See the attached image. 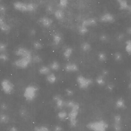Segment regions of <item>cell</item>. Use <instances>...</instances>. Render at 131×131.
<instances>
[{"instance_id": "cell-22", "label": "cell", "mask_w": 131, "mask_h": 131, "mask_svg": "<svg viewBox=\"0 0 131 131\" xmlns=\"http://www.w3.org/2000/svg\"><path fill=\"white\" fill-rule=\"evenodd\" d=\"M46 80L47 82L50 84L55 83L57 81V77L53 73H50L47 75Z\"/></svg>"}, {"instance_id": "cell-20", "label": "cell", "mask_w": 131, "mask_h": 131, "mask_svg": "<svg viewBox=\"0 0 131 131\" xmlns=\"http://www.w3.org/2000/svg\"><path fill=\"white\" fill-rule=\"evenodd\" d=\"M81 49L84 52H89L92 49V46L90 43L87 42H83L81 44Z\"/></svg>"}, {"instance_id": "cell-35", "label": "cell", "mask_w": 131, "mask_h": 131, "mask_svg": "<svg viewBox=\"0 0 131 131\" xmlns=\"http://www.w3.org/2000/svg\"><path fill=\"white\" fill-rule=\"evenodd\" d=\"M114 123L116 124H121L122 122V116L119 114H116L115 115L113 118Z\"/></svg>"}, {"instance_id": "cell-50", "label": "cell", "mask_w": 131, "mask_h": 131, "mask_svg": "<svg viewBox=\"0 0 131 131\" xmlns=\"http://www.w3.org/2000/svg\"><path fill=\"white\" fill-rule=\"evenodd\" d=\"M1 107L3 109V110H6V109L7 108V106L6 104H3L1 105Z\"/></svg>"}, {"instance_id": "cell-46", "label": "cell", "mask_w": 131, "mask_h": 131, "mask_svg": "<svg viewBox=\"0 0 131 131\" xmlns=\"http://www.w3.org/2000/svg\"><path fill=\"white\" fill-rule=\"evenodd\" d=\"M109 73V72L108 70L106 69H104L102 71V75L105 77L107 76L108 75Z\"/></svg>"}, {"instance_id": "cell-27", "label": "cell", "mask_w": 131, "mask_h": 131, "mask_svg": "<svg viewBox=\"0 0 131 131\" xmlns=\"http://www.w3.org/2000/svg\"><path fill=\"white\" fill-rule=\"evenodd\" d=\"M125 50L129 55L131 53V41L130 39L127 40L125 43Z\"/></svg>"}, {"instance_id": "cell-25", "label": "cell", "mask_w": 131, "mask_h": 131, "mask_svg": "<svg viewBox=\"0 0 131 131\" xmlns=\"http://www.w3.org/2000/svg\"><path fill=\"white\" fill-rule=\"evenodd\" d=\"M60 68V64L59 62L54 61L51 63L50 66V69L54 71H58Z\"/></svg>"}, {"instance_id": "cell-16", "label": "cell", "mask_w": 131, "mask_h": 131, "mask_svg": "<svg viewBox=\"0 0 131 131\" xmlns=\"http://www.w3.org/2000/svg\"><path fill=\"white\" fill-rule=\"evenodd\" d=\"M65 106L71 109H73L76 110H79L80 107L79 103L72 100H69L65 102Z\"/></svg>"}, {"instance_id": "cell-28", "label": "cell", "mask_w": 131, "mask_h": 131, "mask_svg": "<svg viewBox=\"0 0 131 131\" xmlns=\"http://www.w3.org/2000/svg\"><path fill=\"white\" fill-rule=\"evenodd\" d=\"M79 33L81 35H85L88 33L89 29L88 27L84 26L83 25H80L78 28Z\"/></svg>"}, {"instance_id": "cell-15", "label": "cell", "mask_w": 131, "mask_h": 131, "mask_svg": "<svg viewBox=\"0 0 131 131\" xmlns=\"http://www.w3.org/2000/svg\"><path fill=\"white\" fill-rule=\"evenodd\" d=\"M97 21L95 18L91 17L87 18L83 20L81 25L88 27H89L93 26L96 25Z\"/></svg>"}, {"instance_id": "cell-11", "label": "cell", "mask_w": 131, "mask_h": 131, "mask_svg": "<svg viewBox=\"0 0 131 131\" xmlns=\"http://www.w3.org/2000/svg\"><path fill=\"white\" fill-rule=\"evenodd\" d=\"M38 90V88L33 85H30L27 86L25 90L24 95H30L31 97V100L35 97L36 95V92Z\"/></svg>"}, {"instance_id": "cell-38", "label": "cell", "mask_w": 131, "mask_h": 131, "mask_svg": "<svg viewBox=\"0 0 131 131\" xmlns=\"http://www.w3.org/2000/svg\"><path fill=\"white\" fill-rule=\"evenodd\" d=\"M7 9L6 7L3 4H0V14L1 16H3L6 13Z\"/></svg>"}, {"instance_id": "cell-24", "label": "cell", "mask_w": 131, "mask_h": 131, "mask_svg": "<svg viewBox=\"0 0 131 131\" xmlns=\"http://www.w3.org/2000/svg\"><path fill=\"white\" fill-rule=\"evenodd\" d=\"M96 82L99 85L102 86L105 84V77L102 75L98 76L96 79Z\"/></svg>"}, {"instance_id": "cell-26", "label": "cell", "mask_w": 131, "mask_h": 131, "mask_svg": "<svg viewBox=\"0 0 131 131\" xmlns=\"http://www.w3.org/2000/svg\"><path fill=\"white\" fill-rule=\"evenodd\" d=\"M97 57H98V60L102 62H104L107 60V55L104 52H100L98 53Z\"/></svg>"}, {"instance_id": "cell-12", "label": "cell", "mask_w": 131, "mask_h": 131, "mask_svg": "<svg viewBox=\"0 0 131 131\" xmlns=\"http://www.w3.org/2000/svg\"><path fill=\"white\" fill-rule=\"evenodd\" d=\"M64 69L68 72H75L79 70V67L76 63H69L66 64Z\"/></svg>"}, {"instance_id": "cell-32", "label": "cell", "mask_w": 131, "mask_h": 131, "mask_svg": "<svg viewBox=\"0 0 131 131\" xmlns=\"http://www.w3.org/2000/svg\"><path fill=\"white\" fill-rule=\"evenodd\" d=\"M114 59L116 62H120L123 59L122 55L119 52H116L114 54Z\"/></svg>"}, {"instance_id": "cell-3", "label": "cell", "mask_w": 131, "mask_h": 131, "mask_svg": "<svg viewBox=\"0 0 131 131\" xmlns=\"http://www.w3.org/2000/svg\"><path fill=\"white\" fill-rule=\"evenodd\" d=\"M32 56L20 57L14 62V66L21 69H26L32 62Z\"/></svg>"}, {"instance_id": "cell-36", "label": "cell", "mask_w": 131, "mask_h": 131, "mask_svg": "<svg viewBox=\"0 0 131 131\" xmlns=\"http://www.w3.org/2000/svg\"><path fill=\"white\" fill-rule=\"evenodd\" d=\"M69 4V1L67 0H60L59 1V5L61 8H65Z\"/></svg>"}, {"instance_id": "cell-5", "label": "cell", "mask_w": 131, "mask_h": 131, "mask_svg": "<svg viewBox=\"0 0 131 131\" xmlns=\"http://www.w3.org/2000/svg\"><path fill=\"white\" fill-rule=\"evenodd\" d=\"M79 110L71 109L68 115L70 125L72 127H75L77 124V118L79 113Z\"/></svg>"}, {"instance_id": "cell-10", "label": "cell", "mask_w": 131, "mask_h": 131, "mask_svg": "<svg viewBox=\"0 0 131 131\" xmlns=\"http://www.w3.org/2000/svg\"><path fill=\"white\" fill-rule=\"evenodd\" d=\"M39 23L42 26L46 28L50 27L53 23V20L47 17H43L39 19Z\"/></svg>"}, {"instance_id": "cell-41", "label": "cell", "mask_w": 131, "mask_h": 131, "mask_svg": "<svg viewBox=\"0 0 131 131\" xmlns=\"http://www.w3.org/2000/svg\"><path fill=\"white\" fill-rule=\"evenodd\" d=\"M65 92H66V94L68 96H72L74 94L73 90L71 89H69V88H67V89H66Z\"/></svg>"}, {"instance_id": "cell-18", "label": "cell", "mask_w": 131, "mask_h": 131, "mask_svg": "<svg viewBox=\"0 0 131 131\" xmlns=\"http://www.w3.org/2000/svg\"><path fill=\"white\" fill-rule=\"evenodd\" d=\"M73 53V49L70 47H69L65 49V50L63 51V55L65 59H69L72 56Z\"/></svg>"}, {"instance_id": "cell-42", "label": "cell", "mask_w": 131, "mask_h": 131, "mask_svg": "<svg viewBox=\"0 0 131 131\" xmlns=\"http://www.w3.org/2000/svg\"><path fill=\"white\" fill-rule=\"evenodd\" d=\"M106 89L109 92H112L115 89V85L113 83H109L106 86Z\"/></svg>"}, {"instance_id": "cell-44", "label": "cell", "mask_w": 131, "mask_h": 131, "mask_svg": "<svg viewBox=\"0 0 131 131\" xmlns=\"http://www.w3.org/2000/svg\"><path fill=\"white\" fill-rule=\"evenodd\" d=\"M36 131H50V130L47 127L42 126L36 128Z\"/></svg>"}, {"instance_id": "cell-2", "label": "cell", "mask_w": 131, "mask_h": 131, "mask_svg": "<svg viewBox=\"0 0 131 131\" xmlns=\"http://www.w3.org/2000/svg\"><path fill=\"white\" fill-rule=\"evenodd\" d=\"M86 127L91 131H106L108 125L104 120H99L89 123Z\"/></svg>"}, {"instance_id": "cell-43", "label": "cell", "mask_w": 131, "mask_h": 131, "mask_svg": "<svg viewBox=\"0 0 131 131\" xmlns=\"http://www.w3.org/2000/svg\"><path fill=\"white\" fill-rule=\"evenodd\" d=\"M125 37V34L123 33H121L117 35V37H116V39L118 41H122L124 40Z\"/></svg>"}, {"instance_id": "cell-37", "label": "cell", "mask_w": 131, "mask_h": 131, "mask_svg": "<svg viewBox=\"0 0 131 131\" xmlns=\"http://www.w3.org/2000/svg\"><path fill=\"white\" fill-rule=\"evenodd\" d=\"M9 118L7 115L3 114L0 116V121L3 123H6L9 121Z\"/></svg>"}, {"instance_id": "cell-1", "label": "cell", "mask_w": 131, "mask_h": 131, "mask_svg": "<svg viewBox=\"0 0 131 131\" xmlns=\"http://www.w3.org/2000/svg\"><path fill=\"white\" fill-rule=\"evenodd\" d=\"M14 9L21 12H34L36 10L37 6L36 3H24L21 1H16L13 3Z\"/></svg>"}, {"instance_id": "cell-6", "label": "cell", "mask_w": 131, "mask_h": 131, "mask_svg": "<svg viewBox=\"0 0 131 131\" xmlns=\"http://www.w3.org/2000/svg\"><path fill=\"white\" fill-rule=\"evenodd\" d=\"M1 84L3 90L6 93H10L13 90V84L9 80H3Z\"/></svg>"}, {"instance_id": "cell-31", "label": "cell", "mask_w": 131, "mask_h": 131, "mask_svg": "<svg viewBox=\"0 0 131 131\" xmlns=\"http://www.w3.org/2000/svg\"><path fill=\"white\" fill-rule=\"evenodd\" d=\"M8 47V45L6 43L0 42V53H6Z\"/></svg>"}, {"instance_id": "cell-29", "label": "cell", "mask_w": 131, "mask_h": 131, "mask_svg": "<svg viewBox=\"0 0 131 131\" xmlns=\"http://www.w3.org/2000/svg\"><path fill=\"white\" fill-rule=\"evenodd\" d=\"M34 48L36 50H40L43 48L42 43L38 41H35L33 43Z\"/></svg>"}, {"instance_id": "cell-21", "label": "cell", "mask_w": 131, "mask_h": 131, "mask_svg": "<svg viewBox=\"0 0 131 131\" xmlns=\"http://www.w3.org/2000/svg\"><path fill=\"white\" fill-rule=\"evenodd\" d=\"M50 69L49 67L46 66H43L40 68L39 70V72L40 75H48L50 73Z\"/></svg>"}, {"instance_id": "cell-9", "label": "cell", "mask_w": 131, "mask_h": 131, "mask_svg": "<svg viewBox=\"0 0 131 131\" xmlns=\"http://www.w3.org/2000/svg\"><path fill=\"white\" fill-rule=\"evenodd\" d=\"M100 21L103 23H112L115 20L114 16L109 13H106L103 14L100 17Z\"/></svg>"}, {"instance_id": "cell-33", "label": "cell", "mask_w": 131, "mask_h": 131, "mask_svg": "<svg viewBox=\"0 0 131 131\" xmlns=\"http://www.w3.org/2000/svg\"><path fill=\"white\" fill-rule=\"evenodd\" d=\"M32 61L36 63H40L42 61V59L39 55H35L32 57Z\"/></svg>"}, {"instance_id": "cell-49", "label": "cell", "mask_w": 131, "mask_h": 131, "mask_svg": "<svg viewBox=\"0 0 131 131\" xmlns=\"http://www.w3.org/2000/svg\"><path fill=\"white\" fill-rule=\"evenodd\" d=\"M126 33L129 35H130L131 33V27H129L127 28L126 30Z\"/></svg>"}, {"instance_id": "cell-23", "label": "cell", "mask_w": 131, "mask_h": 131, "mask_svg": "<svg viewBox=\"0 0 131 131\" xmlns=\"http://www.w3.org/2000/svg\"><path fill=\"white\" fill-rule=\"evenodd\" d=\"M54 14L56 19L59 20L63 19L65 16L64 12L62 10L60 9L57 10L54 12Z\"/></svg>"}, {"instance_id": "cell-47", "label": "cell", "mask_w": 131, "mask_h": 131, "mask_svg": "<svg viewBox=\"0 0 131 131\" xmlns=\"http://www.w3.org/2000/svg\"><path fill=\"white\" fill-rule=\"evenodd\" d=\"M36 30L35 29H31L29 31V34L32 36H34L36 34Z\"/></svg>"}, {"instance_id": "cell-34", "label": "cell", "mask_w": 131, "mask_h": 131, "mask_svg": "<svg viewBox=\"0 0 131 131\" xmlns=\"http://www.w3.org/2000/svg\"><path fill=\"white\" fill-rule=\"evenodd\" d=\"M9 56L6 53L0 54V60L3 62H7L9 60Z\"/></svg>"}, {"instance_id": "cell-14", "label": "cell", "mask_w": 131, "mask_h": 131, "mask_svg": "<svg viewBox=\"0 0 131 131\" xmlns=\"http://www.w3.org/2000/svg\"><path fill=\"white\" fill-rule=\"evenodd\" d=\"M53 100L56 102L57 107L58 108L61 109L65 106V102L60 95H57L54 96Z\"/></svg>"}, {"instance_id": "cell-7", "label": "cell", "mask_w": 131, "mask_h": 131, "mask_svg": "<svg viewBox=\"0 0 131 131\" xmlns=\"http://www.w3.org/2000/svg\"><path fill=\"white\" fill-rule=\"evenodd\" d=\"M15 55L20 57H32V52L31 51L25 47H19L18 48L15 52Z\"/></svg>"}, {"instance_id": "cell-17", "label": "cell", "mask_w": 131, "mask_h": 131, "mask_svg": "<svg viewBox=\"0 0 131 131\" xmlns=\"http://www.w3.org/2000/svg\"><path fill=\"white\" fill-rule=\"evenodd\" d=\"M115 106L118 109H123L125 108L126 106L125 100L122 97L118 99L116 102Z\"/></svg>"}, {"instance_id": "cell-19", "label": "cell", "mask_w": 131, "mask_h": 131, "mask_svg": "<svg viewBox=\"0 0 131 131\" xmlns=\"http://www.w3.org/2000/svg\"><path fill=\"white\" fill-rule=\"evenodd\" d=\"M62 40V37L60 34L56 33L53 36V42L56 46H58L61 43Z\"/></svg>"}, {"instance_id": "cell-48", "label": "cell", "mask_w": 131, "mask_h": 131, "mask_svg": "<svg viewBox=\"0 0 131 131\" xmlns=\"http://www.w3.org/2000/svg\"><path fill=\"white\" fill-rule=\"evenodd\" d=\"M54 131H63V128L60 125H56L54 129Z\"/></svg>"}, {"instance_id": "cell-13", "label": "cell", "mask_w": 131, "mask_h": 131, "mask_svg": "<svg viewBox=\"0 0 131 131\" xmlns=\"http://www.w3.org/2000/svg\"><path fill=\"white\" fill-rule=\"evenodd\" d=\"M117 4L119 8L121 10H129L131 11V6L129 5L128 2L125 0H118Z\"/></svg>"}, {"instance_id": "cell-51", "label": "cell", "mask_w": 131, "mask_h": 131, "mask_svg": "<svg viewBox=\"0 0 131 131\" xmlns=\"http://www.w3.org/2000/svg\"><path fill=\"white\" fill-rule=\"evenodd\" d=\"M0 2H1V1H0Z\"/></svg>"}, {"instance_id": "cell-40", "label": "cell", "mask_w": 131, "mask_h": 131, "mask_svg": "<svg viewBox=\"0 0 131 131\" xmlns=\"http://www.w3.org/2000/svg\"><path fill=\"white\" fill-rule=\"evenodd\" d=\"M113 127L115 131H122V127L121 124L113 123Z\"/></svg>"}, {"instance_id": "cell-30", "label": "cell", "mask_w": 131, "mask_h": 131, "mask_svg": "<svg viewBox=\"0 0 131 131\" xmlns=\"http://www.w3.org/2000/svg\"><path fill=\"white\" fill-rule=\"evenodd\" d=\"M57 116L58 118L61 120H64L67 118L68 116V114L65 111H60L58 113Z\"/></svg>"}, {"instance_id": "cell-8", "label": "cell", "mask_w": 131, "mask_h": 131, "mask_svg": "<svg viewBox=\"0 0 131 131\" xmlns=\"http://www.w3.org/2000/svg\"><path fill=\"white\" fill-rule=\"evenodd\" d=\"M10 30V26L6 23L4 17L0 15V30L5 33L8 34Z\"/></svg>"}, {"instance_id": "cell-4", "label": "cell", "mask_w": 131, "mask_h": 131, "mask_svg": "<svg viewBox=\"0 0 131 131\" xmlns=\"http://www.w3.org/2000/svg\"><path fill=\"white\" fill-rule=\"evenodd\" d=\"M77 82L79 88L83 90L88 89L93 83L92 79L81 75L77 77Z\"/></svg>"}, {"instance_id": "cell-39", "label": "cell", "mask_w": 131, "mask_h": 131, "mask_svg": "<svg viewBox=\"0 0 131 131\" xmlns=\"http://www.w3.org/2000/svg\"><path fill=\"white\" fill-rule=\"evenodd\" d=\"M99 39L101 42H105L108 40V37L106 34H102L100 36Z\"/></svg>"}, {"instance_id": "cell-45", "label": "cell", "mask_w": 131, "mask_h": 131, "mask_svg": "<svg viewBox=\"0 0 131 131\" xmlns=\"http://www.w3.org/2000/svg\"><path fill=\"white\" fill-rule=\"evenodd\" d=\"M47 12L49 13H52L53 11V8L52 5H49L47 6L46 8Z\"/></svg>"}]
</instances>
